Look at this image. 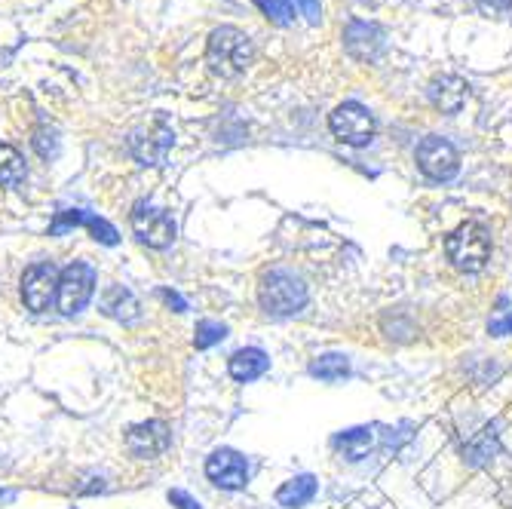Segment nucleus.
<instances>
[{
    "mask_svg": "<svg viewBox=\"0 0 512 509\" xmlns=\"http://www.w3.org/2000/svg\"><path fill=\"white\" fill-rule=\"evenodd\" d=\"M206 62L218 77H240L252 65V40L234 25H221L209 34Z\"/></svg>",
    "mask_w": 512,
    "mask_h": 509,
    "instance_id": "f257e3e1",
    "label": "nucleus"
},
{
    "mask_svg": "<svg viewBox=\"0 0 512 509\" xmlns=\"http://www.w3.org/2000/svg\"><path fill=\"white\" fill-rule=\"evenodd\" d=\"M258 304L273 319L295 316L307 304V286L292 270H270L258 286Z\"/></svg>",
    "mask_w": 512,
    "mask_h": 509,
    "instance_id": "f03ea898",
    "label": "nucleus"
},
{
    "mask_svg": "<svg viewBox=\"0 0 512 509\" xmlns=\"http://www.w3.org/2000/svg\"><path fill=\"white\" fill-rule=\"evenodd\" d=\"M491 234L479 221H463L445 240V255L460 273H479L491 261Z\"/></svg>",
    "mask_w": 512,
    "mask_h": 509,
    "instance_id": "7ed1b4c3",
    "label": "nucleus"
},
{
    "mask_svg": "<svg viewBox=\"0 0 512 509\" xmlns=\"http://www.w3.org/2000/svg\"><path fill=\"white\" fill-rule=\"evenodd\" d=\"M329 126L338 142H344L350 148H365L371 138H375V117H371V111L359 102L338 105L329 117Z\"/></svg>",
    "mask_w": 512,
    "mask_h": 509,
    "instance_id": "20e7f679",
    "label": "nucleus"
},
{
    "mask_svg": "<svg viewBox=\"0 0 512 509\" xmlns=\"http://www.w3.org/2000/svg\"><path fill=\"white\" fill-rule=\"evenodd\" d=\"M92 292H96V270H92L89 264L83 261H74L68 264L62 273H59V292H56V301H59V310L65 316H74L80 313Z\"/></svg>",
    "mask_w": 512,
    "mask_h": 509,
    "instance_id": "39448f33",
    "label": "nucleus"
},
{
    "mask_svg": "<svg viewBox=\"0 0 512 509\" xmlns=\"http://www.w3.org/2000/svg\"><path fill=\"white\" fill-rule=\"evenodd\" d=\"M132 230L135 237L151 249H166L175 240V221L166 209L151 206L148 200H138L132 206Z\"/></svg>",
    "mask_w": 512,
    "mask_h": 509,
    "instance_id": "423d86ee",
    "label": "nucleus"
},
{
    "mask_svg": "<svg viewBox=\"0 0 512 509\" xmlns=\"http://www.w3.org/2000/svg\"><path fill=\"white\" fill-rule=\"evenodd\" d=\"M417 169H421L430 181H451L460 172V157L448 138L427 135L421 145H417Z\"/></svg>",
    "mask_w": 512,
    "mask_h": 509,
    "instance_id": "0eeeda50",
    "label": "nucleus"
},
{
    "mask_svg": "<svg viewBox=\"0 0 512 509\" xmlns=\"http://www.w3.org/2000/svg\"><path fill=\"white\" fill-rule=\"evenodd\" d=\"M59 292V270L53 261H37L22 273V301L28 310L43 313L50 310Z\"/></svg>",
    "mask_w": 512,
    "mask_h": 509,
    "instance_id": "6e6552de",
    "label": "nucleus"
},
{
    "mask_svg": "<svg viewBox=\"0 0 512 509\" xmlns=\"http://www.w3.org/2000/svg\"><path fill=\"white\" fill-rule=\"evenodd\" d=\"M206 476L212 485L224 488V491H240L249 485V464L246 457L234 448H218L209 454L206 460Z\"/></svg>",
    "mask_w": 512,
    "mask_h": 509,
    "instance_id": "1a4fd4ad",
    "label": "nucleus"
},
{
    "mask_svg": "<svg viewBox=\"0 0 512 509\" xmlns=\"http://www.w3.org/2000/svg\"><path fill=\"white\" fill-rule=\"evenodd\" d=\"M175 135L166 123H154L148 129H138L129 138V151L142 166H163L172 151Z\"/></svg>",
    "mask_w": 512,
    "mask_h": 509,
    "instance_id": "9d476101",
    "label": "nucleus"
},
{
    "mask_svg": "<svg viewBox=\"0 0 512 509\" xmlns=\"http://www.w3.org/2000/svg\"><path fill=\"white\" fill-rule=\"evenodd\" d=\"M460 451L463 460L473 467H482L488 460L500 451V433L494 421H482L479 427H467L460 433Z\"/></svg>",
    "mask_w": 512,
    "mask_h": 509,
    "instance_id": "9b49d317",
    "label": "nucleus"
},
{
    "mask_svg": "<svg viewBox=\"0 0 512 509\" xmlns=\"http://www.w3.org/2000/svg\"><path fill=\"white\" fill-rule=\"evenodd\" d=\"M71 227H86L89 234H92V240H99V243H105V246H117V240H120L114 224H108V221L99 218V215H89V212H83V209H65V212H59L56 221L50 224V234L59 237V234H65V230H71Z\"/></svg>",
    "mask_w": 512,
    "mask_h": 509,
    "instance_id": "f8f14e48",
    "label": "nucleus"
},
{
    "mask_svg": "<svg viewBox=\"0 0 512 509\" xmlns=\"http://www.w3.org/2000/svg\"><path fill=\"white\" fill-rule=\"evenodd\" d=\"M344 43H347V53L359 62H375L384 53V31L371 22L353 19L344 31Z\"/></svg>",
    "mask_w": 512,
    "mask_h": 509,
    "instance_id": "ddd939ff",
    "label": "nucleus"
},
{
    "mask_svg": "<svg viewBox=\"0 0 512 509\" xmlns=\"http://www.w3.org/2000/svg\"><path fill=\"white\" fill-rule=\"evenodd\" d=\"M172 445V433L169 424L163 421H145V424H135L126 433V448L135 457H157Z\"/></svg>",
    "mask_w": 512,
    "mask_h": 509,
    "instance_id": "4468645a",
    "label": "nucleus"
},
{
    "mask_svg": "<svg viewBox=\"0 0 512 509\" xmlns=\"http://www.w3.org/2000/svg\"><path fill=\"white\" fill-rule=\"evenodd\" d=\"M427 96H430V102H433L436 111H442V114H460V108L467 105L470 86H467V80L457 77V74H442V77L430 80Z\"/></svg>",
    "mask_w": 512,
    "mask_h": 509,
    "instance_id": "2eb2a0df",
    "label": "nucleus"
},
{
    "mask_svg": "<svg viewBox=\"0 0 512 509\" xmlns=\"http://www.w3.org/2000/svg\"><path fill=\"white\" fill-rule=\"evenodd\" d=\"M378 442V433L375 427H353V430H344L332 439V448L350 460V464H359V460H365L371 454V448H375Z\"/></svg>",
    "mask_w": 512,
    "mask_h": 509,
    "instance_id": "dca6fc26",
    "label": "nucleus"
},
{
    "mask_svg": "<svg viewBox=\"0 0 512 509\" xmlns=\"http://www.w3.org/2000/svg\"><path fill=\"white\" fill-rule=\"evenodd\" d=\"M267 368H270V359H267V353L258 350V347H243V350H237L234 356H230V362H227L230 378H234V381H243V384L264 378V375H267Z\"/></svg>",
    "mask_w": 512,
    "mask_h": 509,
    "instance_id": "f3484780",
    "label": "nucleus"
},
{
    "mask_svg": "<svg viewBox=\"0 0 512 509\" xmlns=\"http://www.w3.org/2000/svg\"><path fill=\"white\" fill-rule=\"evenodd\" d=\"M316 494H319V482L310 473H304V476H295L276 488V503L286 509H301V506L313 503Z\"/></svg>",
    "mask_w": 512,
    "mask_h": 509,
    "instance_id": "a211bd4d",
    "label": "nucleus"
},
{
    "mask_svg": "<svg viewBox=\"0 0 512 509\" xmlns=\"http://www.w3.org/2000/svg\"><path fill=\"white\" fill-rule=\"evenodd\" d=\"M102 310L111 316V319H117V322H135L138 319V298L129 292V289H123V286H111V289H105V295H102Z\"/></svg>",
    "mask_w": 512,
    "mask_h": 509,
    "instance_id": "6ab92c4d",
    "label": "nucleus"
},
{
    "mask_svg": "<svg viewBox=\"0 0 512 509\" xmlns=\"http://www.w3.org/2000/svg\"><path fill=\"white\" fill-rule=\"evenodd\" d=\"M310 375L325 381V384H338L350 375V356L344 353H322L310 362Z\"/></svg>",
    "mask_w": 512,
    "mask_h": 509,
    "instance_id": "aec40b11",
    "label": "nucleus"
},
{
    "mask_svg": "<svg viewBox=\"0 0 512 509\" xmlns=\"http://www.w3.org/2000/svg\"><path fill=\"white\" fill-rule=\"evenodd\" d=\"M25 181V160L16 148L0 145V188H13Z\"/></svg>",
    "mask_w": 512,
    "mask_h": 509,
    "instance_id": "412c9836",
    "label": "nucleus"
},
{
    "mask_svg": "<svg viewBox=\"0 0 512 509\" xmlns=\"http://www.w3.org/2000/svg\"><path fill=\"white\" fill-rule=\"evenodd\" d=\"M488 335H491V338H509V335H512V301H509V298H500L497 307L491 310Z\"/></svg>",
    "mask_w": 512,
    "mask_h": 509,
    "instance_id": "4be33fe9",
    "label": "nucleus"
},
{
    "mask_svg": "<svg viewBox=\"0 0 512 509\" xmlns=\"http://www.w3.org/2000/svg\"><path fill=\"white\" fill-rule=\"evenodd\" d=\"M224 338H227V326H224V322H212V319L197 322V329H194V344H197V350H209V347L221 344Z\"/></svg>",
    "mask_w": 512,
    "mask_h": 509,
    "instance_id": "5701e85b",
    "label": "nucleus"
},
{
    "mask_svg": "<svg viewBox=\"0 0 512 509\" xmlns=\"http://www.w3.org/2000/svg\"><path fill=\"white\" fill-rule=\"evenodd\" d=\"M255 4L261 7V13L267 19H273L276 25H289L295 19V7L289 4V0H255Z\"/></svg>",
    "mask_w": 512,
    "mask_h": 509,
    "instance_id": "b1692460",
    "label": "nucleus"
},
{
    "mask_svg": "<svg viewBox=\"0 0 512 509\" xmlns=\"http://www.w3.org/2000/svg\"><path fill=\"white\" fill-rule=\"evenodd\" d=\"M169 503L178 506V509H200V503L188 491H169Z\"/></svg>",
    "mask_w": 512,
    "mask_h": 509,
    "instance_id": "393cba45",
    "label": "nucleus"
},
{
    "mask_svg": "<svg viewBox=\"0 0 512 509\" xmlns=\"http://www.w3.org/2000/svg\"><path fill=\"white\" fill-rule=\"evenodd\" d=\"M476 4L485 13H509L512 10V0H476Z\"/></svg>",
    "mask_w": 512,
    "mask_h": 509,
    "instance_id": "a878e982",
    "label": "nucleus"
},
{
    "mask_svg": "<svg viewBox=\"0 0 512 509\" xmlns=\"http://www.w3.org/2000/svg\"><path fill=\"white\" fill-rule=\"evenodd\" d=\"M160 295H163V301H166L169 307H175V313H184V310H188V301H184L178 292H169V289H163Z\"/></svg>",
    "mask_w": 512,
    "mask_h": 509,
    "instance_id": "bb28decb",
    "label": "nucleus"
},
{
    "mask_svg": "<svg viewBox=\"0 0 512 509\" xmlns=\"http://www.w3.org/2000/svg\"><path fill=\"white\" fill-rule=\"evenodd\" d=\"M295 4L304 10V16L316 25L319 22V0H295Z\"/></svg>",
    "mask_w": 512,
    "mask_h": 509,
    "instance_id": "cd10ccee",
    "label": "nucleus"
}]
</instances>
